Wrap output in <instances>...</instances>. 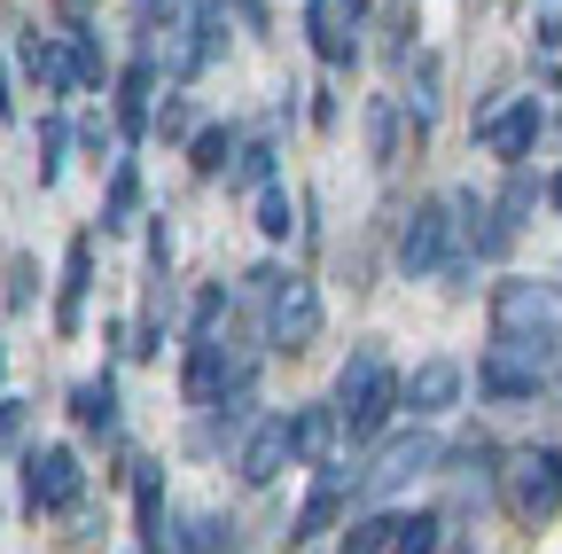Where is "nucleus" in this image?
Wrapping results in <instances>:
<instances>
[{
  "mask_svg": "<svg viewBox=\"0 0 562 554\" xmlns=\"http://www.w3.org/2000/svg\"><path fill=\"white\" fill-rule=\"evenodd\" d=\"M328 406H336V422H344V453L375 445V438L398 422V368H391V352H383L375 336H368V343H351V360L336 368Z\"/></svg>",
  "mask_w": 562,
  "mask_h": 554,
  "instance_id": "f257e3e1",
  "label": "nucleus"
},
{
  "mask_svg": "<svg viewBox=\"0 0 562 554\" xmlns=\"http://www.w3.org/2000/svg\"><path fill=\"white\" fill-rule=\"evenodd\" d=\"M554 383H562V328L492 336L476 360V398H492V406H539Z\"/></svg>",
  "mask_w": 562,
  "mask_h": 554,
  "instance_id": "f03ea898",
  "label": "nucleus"
},
{
  "mask_svg": "<svg viewBox=\"0 0 562 554\" xmlns=\"http://www.w3.org/2000/svg\"><path fill=\"white\" fill-rule=\"evenodd\" d=\"M391 265L406 273V282H446L469 290V258H461V219H453V195H422L414 212L398 219V242H391Z\"/></svg>",
  "mask_w": 562,
  "mask_h": 554,
  "instance_id": "7ed1b4c3",
  "label": "nucleus"
},
{
  "mask_svg": "<svg viewBox=\"0 0 562 554\" xmlns=\"http://www.w3.org/2000/svg\"><path fill=\"white\" fill-rule=\"evenodd\" d=\"M16 508L32 523H63V516H79L87 508V461L79 445H24L16 453Z\"/></svg>",
  "mask_w": 562,
  "mask_h": 554,
  "instance_id": "20e7f679",
  "label": "nucleus"
},
{
  "mask_svg": "<svg viewBox=\"0 0 562 554\" xmlns=\"http://www.w3.org/2000/svg\"><path fill=\"white\" fill-rule=\"evenodd\" d=\"M438 453H446V438L430 422L383 430L375 438V461L360 468V484H351V508H391L398 493H414V476H438Z\"/></svg>",
  "mask_w": 562,
  "mask_h": 554,
  "instance_id": "39448f33",
  "label": "nucleus"
},
{
  "mask_svg": "<svg viewBox=\"0 0 562 554\" xmlns=\"http://www.w3.org/2000/svg\"><path fill=\"white\" fill-rule=\"evenodd\" d=\"M258 368H266V343H235V328L227 336H195L188 360H180L188 414H203L211 398H227V391H258Z\"/></svg>",
  "mask_w": 562,
  "mask_h": 554,
  "instance_id": "423d86ee",
  "label": "nucleus"
},
{
  "mask_svg": "<svg viewBox=\"0 0 562 554\" xmlns=\"http://www.w3.org/2000/svg\"><path fill=\"white\" fill-rule=\"evenodd\" d=\"M321 328H328L321 282H313V273H297V265H281L273 297L258 305V343H266V352H313Z\"/></svg>",
  "mask_w": 562,
  "mask_h": 554,
  "instance_id": "0eeeda50",
  "label": "nucleus"
},
{
  "mask_svg": "<svg viewBox=\"0 0 562 554\" xmlns=\"http://www.w3.org/2000/svg\"><path fill=\"white\" fill-rule=\"evenodd\" d=\"M469 142L484 157H501V165H531L539 142H547V102L539 94H492V102H476Z\"/></svg>",
  "mask_w": 562,
  "mask_h": 554,
  "instance_id": "6e6552de",
  "label": "nucleus"
},
{
  "mask_svg": "<svg viewBox=\"0 0 562 554\" xmlns=\"http://www.w3.org/2000/svg\"><path fill=\"white\" fill-rule=\"evenodd\" d=\"M9 63H16L24 94H40L47 110H70V102H79V79H70V55H63L55 24H40V16H16V24H9Z\"/></svg>",
  "mask_w": 562,
  "mask_h": 554,
  "instance_id": "1a4fd4ad",
  "label": "nucleus"
},
{
  "mask_svg": "<svg viewBox=\"0 0 562 554\" xmlns=\"http://www.w3.org/2000/svg\"><path fill=\"white\" fill-rule=\"evenodd\" d=\"M501 500L516 523H547L562 516V445H524V453H501Z\"/></svg>",
  "mask_w": 562,
  "mask_h": 554,
  "instance_id": "9d476101",
  "label": "nucleus"
},
{
  "mask_svg": "<svg viewBox=\"0 0 562 554\" xmlns=\"http://www.w3.org/2000/svg\"><path fill=\"white\" fill-rule=\"evenodd\" d=\"M165 94V63L157 47H133L117 71H110V125H117V149H140L149 142V110Z\"/></svg>",
  "mask_w": 562,
  "mask_h": 554,
  "instance_id": "9b49d317",
  "label": "nucleus"
},
{
  "mask_svg": "<svg viewBox=\"0 0 562 554\" xmlns=\"http://www.w3.org/2000/svg\"><path fill=\"white\" fill-rule=\"evenodd\" d=\"M172 87H195L211 63H227V32H235V9L227 0H188L180 24H172Z\"/></svg>",
  "mask_w": 562,
  "mask_h": 554,
  "instance_id": "f8f14e48",
  "label": "nucleus"
},
{
  "mask_svg": "<svg viewBox=\"0 0 562 554\" xmlns=\"http://www.w3.org/2000/svg\"><path fill=\"white\" fill-rule=\"evenodd\" d=\"M351 484H360L351 453H336V461H321V468H313L305 500H297V516H290V546H313V539H328V531L351 516Z\"/></svg>",
  "mask_w": 562,
  "mask_h": 554,
  "instance_id": "ddd939ff",
  "label": "nucleus"
},
{
  "mask_svg": "<svg viewBox=\"0 0 562 554\" xmlns=\"http://www.w3.org/2000/svg\"><path fill=\"white\" fill-rule=\"evenodd\" d=\"M461 398H469V368L453 352H430V360H414L398 375V414H406V422H446Z\"/></svg>",
  "mask_w": 562,
  "mask_h": 554,
  "instance_id": "4468645a",
  "label": "nucleus"
},
{
  "mask_svg": "<svg viewBox=\"0 0 562 554\" xmlns=\"http://www.w3.org/2000/svg\"><path fill=\"white\" fill-rule=\"evenodd\" d=\"M539 328H562V290L554 282H531V273L492 282V336H539Z\"/></svg>",
  "mask_w": 562,
  "mask_h": 554,
  "instance_id": "2eb2a0df",
  "label": "nucleus"
},
{
  "mask_svg": "<svg viewBox=\"0 0 562 554\" xmlns=\"http://www.w3.org/2000/svg\"><path fill=\"white\" fill-rule=\"evenodd\" d=\"M297 24H305V47L321 55V71H336V79H351L360 71V16L344 9V0H305L297 9Z\"/></svg>",
  "mask_w": 562,
  "mask_h": 554,
  "instance_id": "dca6fc26",
  "label": "nucleus"
},
{
  "mask_svg": "<svg viewBox=\"0 0 562 554\" xmlns=\"http://www.w3.org/2000/svg\"><path fill=\"white\" fill-rule=\"evenodd\" d=\"M297 468V445H290V414H258V422L235 438V476L250 484V493H266V484H281Z\"/></svg>",
  "mask_w": 562,
  "mask_h": 554,
  "instance_id": "f3484780",
  "label": "nucleus"
},
{
  "mask_svg": "<svg viewBox=\"0 0 562 554\" xmlns=\"http://www.w3.org/2000/svg\"><path fill=\"white\" fill-rule=\"evenodd\" d=\"M438 102H446V63H438V47H414L398 63V110H406V142L414 149L438 133Z\"/></svg>",
  "mask_w": 562,
  "mask_h": 554,
  "instance_id": "a211bd4d",
  "label": "nucleus"
},
{
  "mask_svg": "<svg viewBox=\"0 0 562 554\" xmlns=\"http://www.w3.org/2000/svg\"><path fill=\"white\" fill-rule=\"evenodd\" d=\"M55 39H63V55H70V79H79V102H102V94H110V71H117V55L102 47V24H94L87 9H63Z\"/></svg>",
  "mask_w": 562,
  "mask_h": 554,
  "instance_id": "6ab92c4d",
  "label": "nucleus"
},
{
  "mask_svg": "<svg viewBox=\"0 0 562 554\" xmlns=\"http://www.w3.org/2000/svg\"><path fill=\"white\" fill-rule=\"evenodd\" d=\"M87 305H94V227L63 242V273H55V336L63 343L87 328Z\"/></svg>",
  "mask_w": 562,
  "mask_h": 554,
  "instance_id": "aec40b11",
  "label": "nucleus"
},
{
  "mask_svg": "<svg viewBox=\"0 0 562 554\" xmlns=\"http://www.w3.org/2000/svg\"><path fill=\"white\" fill-rule=\"evenodd\" d=\"M446 195H453V219H461V258L469 265H501L516 250V227L492 212V195H476V188H446Z\"/></svg>",
  "mask_w": 562,
  "mask_h": 554,
  "instance_id": "412c9836",
  "label": "nucleus"
},
{
  "mask_svg": "<svg viewBox=\"0 0 562 554\" xmlns=\"http://www.w3.org/2000/svg\"><path fill=\"white\" fill-rule=\"evenodd\" d=\"M133 468V531L140 554H172V500H165V461H125Z\"/></svg>",
  "mask_w": 562,
  "mask_h": 554,
  "instance_id": "4be33fe9",
  "label": "nucleus"
},
{
  "mask_svg": "<svg viewBox=\"0 0 562 554\" xmlns=\"http://www.w3.org/2000/svg\"><path fill=\"white\" fill-rule=\"evenodd\" d=\"M70 430L117 445V430H125V398H117V375H110V368L87 375V383H70Z\"/></svg>",
  "mask_w": 562,
  "mask_h": 554,
  "instance_id": "5701e85b",
  "label": "nucleus"
},
{
  "mask_svg": "<svg viewBox=\"0 0 562 554\" xmlns=\"http://www.w3.org/2000/svg\"><path fill=\"white\" fill-rule=\"evenodd\" d=\"M290 445H297V468H321L344 453V422H336V406L313 398V406H290Z\"/></svg>",
  "mask_w": 562,
  "mask_h": 554,
  "instance_id": "b1692460",
  "label": "nucleus"
},
{
  "mask_svg": "<svg viewBox=\"0 0 562 554\" xmlns=\"http://www.w3.org/2000/svg\"><path fill=\"white\" fill-rule=\"evenodd\" d=\"M102 172H110V180H102V212H94V235L110 242V235H125V227L140 219V165H133V157L117 149V157H110Z\"/></svg>",
  "mask_w": 562,
  "mask_h": 554,
  "instance_id": "393cba45",
  "label": "nucleus"
},
{
  "mask_svg": "<svg viewBox=\"0 0 562 554\" xmlns=\"http://www.w3.org/2000/svg\"><path fill=\"white\" fill-rule=\"evenodd\" d=\"M258 422V391H227V398H211L195 414V445L203 453H235V438Z\"/></svg>",
  "mask_w": 562,
  "mask_h": 554,
  "instance_id": "a878e982",
  "label": "nucleus"
},
{
  "mask_svg": "<svg viewBox=\"0 0 562 554\" xmlns=\"http://www.w3.org/2000/svg\"><path fill=\"white\" fill-rule=\"evenodd\" d=\"M235 195H258L266 180H281V142H273V133H243V142H235V157H227V172H220Z\"/></svg>",
  "mask_w": 562,
  "mask_h": 554,
  "instance_id": "bb28decb",
  "label": "nucleus"
},
{
  "mask_svg": "<svg viewBox=\"0 0 562 554\" xmlns=\"http://www.w3.org/2000/svg\"><path fill=\"white\" fill-rule=\"evenodd\" d=\"M32 180L40 188H63V172H70V157H79V149H70V110H40V125H32Z\"/></svg>",
  "mask_w": 562,
  "mask_h": 554,
  "instance_id": "cd10ccee",
  "label": "nucleus"
},
{
  "mask_svg": "<svg viewBox=\"0 0 562 554\" xmlns=\"http://www.w3.org/2000/svg\"><path fill=\"white\" fill-rule=\"evenodd\" d=\"M368 165L375 172H391L398 157H406V110H398V94H368Z\"/></svg>",
  "mask_w": 562,
  "mask_h": 554,
  "instance_id": "c85d7f7f",
  "label": "nucleus"
},
{
  "mask_svg": "<svg viewBox=\"0 0 562 554\" xmlns=\"http://www.w3.org/2000/svg\"><path fill=\"white\" fill-rule=\"evenodd\" d=\"M446 508H406L391 516V554H446Z\"/></svg>",
  "mask_w": 562,
  "mask_h": 554,
  "instance_id": "c756f323",
  "label": "nucleus"
},
{
  "mask_svg": "<svg viewBox=\"0 0 562 554\" xmlns=\"http://www.w3.org/2000/svg\"><path fill=\"white\" fill-rule=\"evenodd\" d=\"M501 172H508V180H501V195H492V212H501V219L524 235V227L539 219V188H547V180H539L531 165H501Z\"/></svg>",
  "mask_w": 562,
  "mask_h": 554,
  "instance_id": "7c9ffc66",
  "label": "nucleus"
},
{
  "mask_svg": "<svg viewBox=\"0 0 562 554\" xmlns=\"http://www.w3.org/2000/svg\"><path fill=\"white\" fill-rule=\"evenodd\" d=\"M336 554H391V508H351L336 523Z\"/></svg>",
  "mask_w": 562,
  "mask_h": 554,
  "instance_id": "2f4dec72",
  "label": "nucleus"
},
{
  "mask_svg": "<svg viewBox=\"0 0 562 554\" xmlns=\"http://www.w3.org/2000/svg\"><path fill=\"white\" fill-rule=\"evenodd\" d=\"M203 117H195V102H188V87H165L157 94V110H149V142H165V149H188V133H195Z\"/></svg>",
  "mask_w": 562,
  "mask_h": 554,
  "instance_id": "473e14b6",
  "label": "nucleus"
},
{
  "mask_svg": "<svg viewBox=\"0 0 562 554\" xmlns=\"http://www.w3.org/2000/svg\"><path fill=\"white\" fill-rule=\"evenodd\" d=\"M235 516H188L172 523V554H235Z\"/></svg>",
  "mask_w": 562,
  "mask_h": 554,
  "instance_id": "72a5a7b5",
  "label": "nucleus"
},
{
  "mask_svg": "<svg viewBox=\"0 0 562 554\" xmlns=\"http://www.w3.org/2000/svg\"><path fill=\"white\" fill-rule=\"evenodd\" d=\"M0 305H9L16 320L40 313V258H32V250H9V258H0Z\"/></svg>",
  "mask_w": 562,
  "mask_h": 554,
  "instance_id": "f704fd0d",
  "label": "nucleus"
},
{
  "mask_svg": "<svg viewBox=\"0 0 562 554\" xmlns=\"http://www.w3.org/2000/svg\"><path fill=\"white\" fill-rule=\"evenodd\" d=\"M235 142H243L235 125H195V133H188V172H195V180H220L227 157H235Z\"/></svg>",
  "mask_w": 562,
  "mask_h": 554,
  "instance_id": "c9c22d12",
  "label": "nucleus"
},
{
  "mask_svg": "<svg viewBox=\"0 0 562 554\" xmlns=\"http://www.w3.org/2000/svg\"><path fill=\"white\" fill-rule=\"evenodd\" d=\"M250 219H258L266 242H290V227H297V195L281 188V180H266V188L250 195Z\"/></svg>",
  "mask_w": 562,
  "mask_h": 554,
  "instance_id": "e433bc0d",
  "label": "nucleus"
},
{
  "mask_svg": "<svg viewBox=\"0 0 562 554\" xmlns=\"http://www.w3.org/2000/svg\"><path fill=\"white\" fill-rule=\"evenodd\" d=\"M227 328H235V290H227V282L195 290V305H188V343H195V336H227Z\"/></svg>",
  "mask_w": 562,
  "mask_h": 554,
  "instance_id": "4c0bfd02",
  "label": "nucleus"
},
{
  "mask_svg": "<svg viewBox=\"0 0 562 554\" xmlns=\"http://www.w3.org/2000/svg\"><path fill=\"white\" fill-rule=\"evenodd\" d=\"M70 149H87L94 165H110V157H117V125H110V110H87V117H70Z\"/></svg>",
  "mask_w": 562,
  "mask_h": 554,
  "instance_id": "58836bf2",
  "label": "nucleus"
},
{
  "mask_svg": "<svg viewBox=\"0 0 562 554\" xmlns=\"http://www.w3.org/2000/svg\"><path fill=\"white\" fill-rule=\"evenodd\" d=\"M24 445H32V398L0 391V461H16Z\"/></svg>",
  "mask_w": 562,
  "mask_h": 554,
  "instance_id": "ea45409f",
  "label": "nucleus"
},
{
  "mask_svg": "<svg viewBox=\"0 0 562 554\" xmlns=\"http://www.w3.org/2000/svg\"><path fill=\"white\" fill-rule=\"evenodd\" d=\"M414 32H422L414 0H391V9H383V55H391V63H406V55H414Z\"/></svg>",
  "mask_w": 562,
  "mask_h": 554,
  "instance_id": "a19ab883",
  "label": "nucleus"
},
{
  "mask_svg": "<svg viewBox=\"0 0 562 554\" xmlns=\"http://www.w3.org/2000/svg\"><path fill=\"white\" fill-rule=\"evenodd\" d=\"M140 258H149V290H165V282H172V227H165V212L149 219V242H140Z\"/></svg>",
  "mask_w": 562,
  "mask_h": 554,
  "instance_id": "79ce46f5",
  "label": "nucleus"
},
{
  "mask_svg": "<svg viewBox=\"0 0 562 554\" xmlns=\"http://www.w3.org/2000/svg\"><path fill=\"white\" fill-rule=\"evenodd\" d=\"M180 9H188V0H133V24H140V47H149L157 32H172V24H180Z\"/></svg>",
  "mask_w": 562,
  "mask_h": 554,
  "instance_id": "37998d69",
  "label": "nucleus"
},
{
  "mask_svg": "<svg viewBox=\"0 0 562 554\" xmlns=\"http://www.w3.org/2000/svg\"><path fill=\"white\" fill-rule=\"evenodd\" d=\"M0 125H24V79H16L9 47H0Z\"/></svg>",
  "mask_w": 562,
  "mask_h": 554,
  "instance_id": "c03bdc74",
  "label": "nucleus"
},
{
  "mask_svg": "<svg viewBox=\"0 0 562 554\" xmlns=\"http://www.w3.org/2000/svg\"><path fill=\"white\" fill-rule=\"evenodd\" d=\"M273 282H281V265H273V258H258V265L243 273V290H235V305H250V313H258V305L273 297Z\"/></svg>",
  "mask_w": 562,
  "mask_h": 554,
  "instance_id": "a18cd8bd",
  "label": "nucleus"
},
{
  "mask_svg": "<svg viewBox=\"0 0 562 554\" xmlns=\"http://www.w3.org/2000/svg\"><path fill=\"white\" fill-rule=\"evenodd\" d=\"M562 47V9L554 0H539V16H531V55H554Z\"/></svg>",
  "mask_w": 562,
  "mask_h": 554,
  "instance_id": "49530a36",
  "label": "nucleus"
},
{
  "mask_svg": "<svg viewBox=\"0 0 562 554\" xmlns=\"http://www.w3.org/2000/svg\"><path fill=\"white\" fill-rule=\"evenodd\" d=\"M336 117H344V102H336V87H313V125H321V133H328V125H336Z\"/></svg>",
  "mask_w": 562,
  "mask_h": 554,
  "instance_id": "de8ad7c7",
  "label": "nucleus"
},
{
  "mask_svg": "<svg viewBox=\"0 0 562 554\" xmlns=\"http://www.w3.org/2000/svg\"><path fill=\"white\" fill-rule=\"evenodd\" d=\"M539 203H547V212L562 219V172H547V188H539Z\"/></svg>",
  "mask_w": 562,
  "mask_h": 554,
  "instance_id": "09e8293b",
  "label": "nucleus"
},
{
  "mask_svg": "<svg viewBox=\"0 0 562 554\" xmlns=\"http://www.w3.org/2000/svg\"><path fill=\"white\" fill-rule=\"evenodd\" d=\"M0 391H9V336H0Z\"/></svg>",
  "mask_w": 562,
  "mask_h": 554,
  "instance_id": "8fccbe9b",
  "label": "nucleus"
},
{
  "mask_svg": "<svg viewBox=\"0 0 562 554\" xmlns=\"http://www.w3.org/2000/svg\"><path fill=\"white\" fill-rule=\"evenodd\" d=\"M344 9H351V16H368V9H375V0H344Z\"/></svg>",
  "mask_w": 562,
  "mask_h": 554,
  "instance_id": "3c124183",
  "label": "nucleus"
},
{
  "mask_svg": "<svg viewBox=\"0 0 562 554\" xmlns=\"http://www.w3.org/2000/svg\"><path fill=\"white\" fill-rule=\"evenodd\" d=\"M63 9H94V0H63Z\"/></svg>",
  "mask_w": 562,
  "mask_h": 554,
  "instance_id": "603ef678",
  "label": "nucleus"
},
{
  "mask_svg": "<svg viewBox=\"0 0 562 554\" xmlns=\"http://www.w3.org/2000/svg\"><path fill=\"white\" fill-rule=\"evenodd\" d=\"M508 9H516V0H508Z\"/></svg>",
  "mask_w": 562,
  "mask_h": 554,
  "instance_id": "864d4df0",
  "label": "nucleus"
}]
</instances>
